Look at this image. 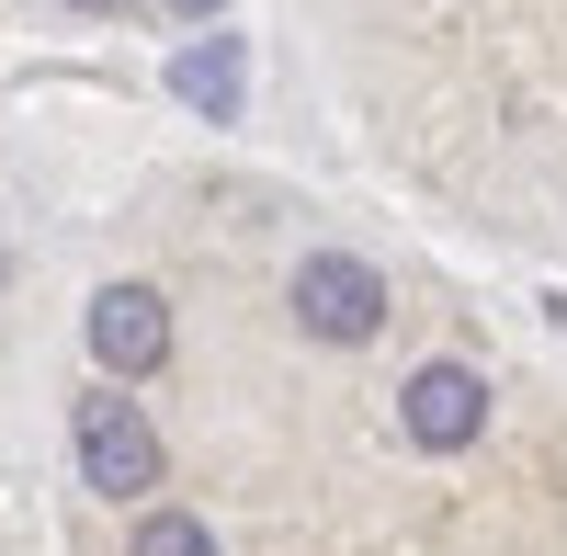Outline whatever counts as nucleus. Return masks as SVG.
<instances>
[{
	"instance_id": "obj_8",
	"label": "nucleus",
	"mask_w": 567,
	"mask_h": 556,
	"mask_svg": "<svg viewBox=\"0 0 567 556\" xmlns=\"http://www.w3.org/2000/svg\"><path fill=\"white\" fill-rule=\"evenodd\" d=\"M69 12H125V0H69Z\"/></svg>"
},
{
	"instance_id": "obj_5",
	"label": "nucleus",
	"mask_w": 567,
	"mask_h": 556,
	"mask_svg": "<svg viewBox=\"0 0 567 556\" xmlns=\"http://www.w3.org/2000/svg\"><path fill=\"white\" fill-rule=\"evenodd\" d=\"M171 91H182V103H194L205 125H227V114H239V91H250V58H239V34H194V45L171 58Z\"/></svg>"
},
{
	"instance_id": "obj_3",
	"label": "nucleus",
	"mask_w": 567,
	"mask_h": 556,
	"mask_svg": "<svg viewBox=\"0 0 567 556\" xmlns=\"http://www.w3.org/2000/svg\"><path fill=\"white\" fill-rule=\"evenodd\" d=\"M80 330H91V363H103L114 387H136V375H159V363H171V296H159V285H103Z\"/></svg>"
},
{
	"instance_id": "obj_4",
	"label": "nucleus",
	"mask_w": 567,
	"mask_h": 556,
	"mask_svg": "<svg viewBox=\"0 0 567 556\" xmlns=\"http://www.w3.org/2000/svg\"><path fill=\"white\" fill-rule=\"evenodd\" d=\"M398 432L420 454H465L488 432V387H477V363H420V375L398 387Z\"/></svg>"
},
{
	"instance_id": "obj_6",
	"label": "nucleus",
	"mask_w": 567,
	"mask_h": 556,
	"mask_svg": "<svg viewBox=\"0 0 567 556\" xmlns=\"http://www.w3.org/2000/svg\"><path fill=\"white\" fill-rule=\"evenodd\" d=\"M136 556H216V534L194 512H148V523H136Z\"/></svg>"
},
{
	"instance_id": "obj_1",
	"label": "nucleus",
	"mask_w": 567,
	"mask_h": 556,
	"mask_svg": "<svg viewBox=\"0 0 567 556\" xmlns=\"http://www.w3.org/2000/svg\"><path fill=\"white\" fill-rule=\"evenodd\" d=\"M69 443H80V477L103 488V500H148L159 488V432H148V409L136 398H80V421H69Z\"/></svg>"
},
{
	"instance_id": "obj_2",
	"label": "nucleus",
	"mask_w": 567,
	"mask_h": 556,
	"mask_svg": "<svg viewBox=\"0 0 567 556\" xmlns=\"http://www.w3.org/2000/svg\"><path fill=\"white\" fill-rule=\"evenodd\" d=\"M296 330L307 341H374L386 330V272L352 250H307L296 261Z\"/></svg>"
},
{
	"instance_id": "obj_7",
	"label": "nucleus",
	"mask_w": 567,
	"mask_h": 556,
	"mask_svg": "<svg viewBox=\"0 0 567 556\" xmlns=\"http://www.w3.org/2000/svg\"><path fill=\"white\" fill-rule=\"evenodd\" d=\"M171 12H182V23H216V12H227V0H171Z\"/></svg>"
}]
</instances>
